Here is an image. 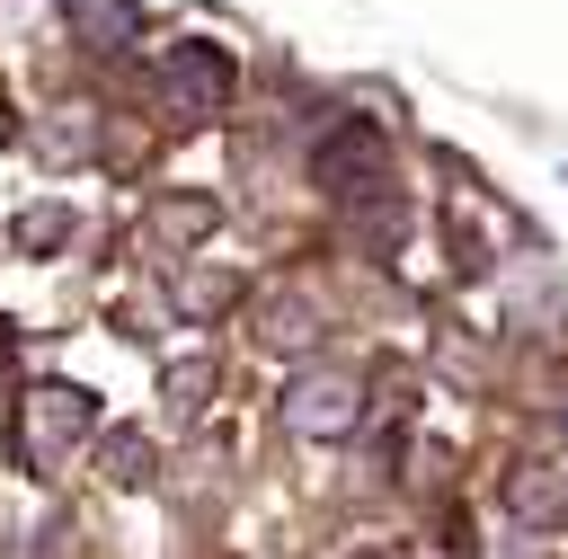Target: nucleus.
I'll list each match as a JSON object with an SVG mask.
<instances>
[{
    "mask_svg": "<svg viewBox=\"0 0 568 559\" xmlns=\"http://www.w3.org/2000/svg\"><path fill=\"white\" fill-rule=\"evenodd\" d=\"M160 89H169L178 115H213V106L231 98V53H213V44H178V53L160 62Z\"/></svg>",
    "mask_w": 568,
    "mask_h": 559,
    "instance_id": "f257e3e1",
    "label": "nucleus"
},
{
    "mask_svg": "<svg viewBox=\"0 0 568 559\" xmlns=\"http://www.w3.org/2000/svg\"><path fill=\"white\" fill-rule=\"evenodd\" d=\"M311 169H320V186L355 195V177H364V186L382 177V133H373V124H337V133L320 142V160H311Z\"/></svg>",
    "mask_w": 568,
    "mask_h": 559,
    "instance_id": "f03ea898",
    "label": "nucleus"
},
{
    "mask_svg": "<svg viewBox=\"0 0 568 559\" xmlns=\"http://www.w3.org/2000/svg\"><path fill=\"white\" fill-rule=\"evenodd\" d=\"M142 470H151V444L124 435V444H115V479H142Z\"/></svg>",
    "mask_w": 568,
    "mask_h": 559,
    "instance_id": "39448f33",
    "label": "nucleus"
},
{
    "mask_svg": "<svg viewBox=\"0 0 568 559\" xmlns=\"http://www.w3.org/2000/svg\"><path fill=\"white\" fill-rule=\"evenodd\" d=\"M284 417H293L302 435H346V426H355V390H346V382H302V390L284 399Z\"/></svg>",
    "mask_w": 568,
    "mask_h": 559,
    "instance_id": "7ed1b4c3",
    "label": "nucleus"
},
{
    "mask_svg": "<svg viewBox=\"0 0 568 559\" xmlns=\"http://www.w3.org/2000/svg\"><path fill=\"white\" fill-rule=\"evenodd\" d=\"M62 9H71V27H80L89 44H106V53L142 35V9H133V0H62Z\"/></svg>",
    "mask_w": 568,
    "mask_h": 559,
    "instance_id": "20e7f679",
    "label": "nucleus"
}]
</instances>
